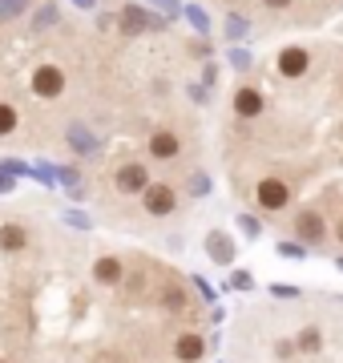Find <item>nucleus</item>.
<instances>
[{
    "label": "nucleus",
    "mask_w": 343,
    "mask_h": 363,
    "mask_svg": "<svg viewBox=\"0 0 343 363\" xmlns=\"http://www.w3.org/2000/svg\"><path fill=\"white\" fill-rule=\"evenodd\" d=\"M291 198H295V190H291V182L279 178V174H263L259 186H254V202H259V210H266V214H283V210L291 206Z\"/></svg>",
    "instance_id": "obj_1"
},
{
    "label": "nucleus",
    "mask_w": 343,
    "mask_h": 363,
    "mask_svg": "<svg viewBox=\"0 0 343 363\" xmlns=\"http://www.w3.org/2000/svg\"><path fill=\"white\" fill-rule=\"evenodd\" d=\"M295 238H299L307 250L323 247V242H327V218H323V210H319V206L295 210Z\"/></svg>",
    "instance_id": "obj_2"
},
{
    "label": "nucleus",
    "mask_w": 343,
    "mask_h": 363,
    "mask_svg": "<svg viewBox=\"0 0 343 363\" xmlns=\"http://www.w3.org/2000/svg\"><path fill=\"white\" fill-rule=\"evenodd\" d=\"M28 89H33V97H40V101H57V97L69 89L65 69L61 65H37L33 77H28Z\"/></svg>",
    "instance_id": "obj_3"
},
{
    "label": "nucleus",
    "mask_w": 343,
    "mask_h": 363,
    "mask_svg": "<svg viewBox=\"0 0 343 363\" xmlns=\"http://www.w3.org/2000/svg\"><path fill=\"white\" fill-rule=\"evenodd\" d=\"M137 198H142V210L150 218H170L174 210H178V190H174L170 182H150Z\"/></svg>",
    "instance_id": "obj_4"
},
{
    "label": "nucleus",
    "mask_w": 343,
    "mask_h": 363,
    "mask_svg": "<svg viewBox=\"0 0 343 363\" xmlns=\"http://www.w3.org/2000/svg\"><path fill=\"white\" fill-rule=\"evenodd\" d=\"M150 166H145V162H121L118 169H113V190H118V194H125V198H133V194H142L145 186H150Z\"/></svg>",
    "instance_id": "obj_5"
},
{
    "label": "nucleus",
    "mask_w": 343,
    "mask_h": 363,
    "mask_svg": "<svg viewBox=\"0 0 343 363\" xmlns=\"http://www.w3.org/2000/svg\"><path fill=\"white\" fill-rule=\"evenodd\" d=\"M202 247H206V259L214 262V267H235L238 259V242H235V234L230 230H210L206 238H202Z\"/></svg>",
    "instance_id": "obj_6"
},
{
    "label": "nucleus",
    "mask_w": 343,
    "mask_h": 363,
    "mask_svg": "<svg viewBox=\"0 0 343 363\" xmlns=\"http://www.w3.org/2000/svg\"><path fill=\"white\" fill-rule=\"evenodd\" d=\"M206 347L210 343H206L202 331H194V327L190 331H178L174 335V363H202L206 359Z\"/></svg>",
    "instance_id": "obj_7"
},
{
    "label": "nucleus",
    "mask_w": 343,
    "mask_h": 363,
    "mask_svg": "<svg viewBox=\"0 0 343 363\" xmlns=\"http://www.w3.org/2000/svg\"><path fill=\"white\" fill-rule=\"evenodd\" d=\"M275 69H279V77H307V69H311V52H307V45H287V49L275 57Z\"/></svg>",
    "instance_id": "obj_8"
},
{
    "label": "nucleus",
    "mask_w": 343,
    "mask_h": 363,
    "mask_svg": "<svg viewBox=\"0 0 343 363\" xmlns=\"http://www.w3.org/2000/svg\"><path fill=\"white\" fill-rule=\"evenodd\" d=\"M230 109H235L242 121H254V117H263V109H266L263 89H254V85H238V89H235V101H230Z\"/></svg>",
    "instance_id": "obj_9"
},
{
    "label": "nucleus",
    "mask_w": 343,
    "mask_h": 363,
    "mask_svg": "<svg viewBox=\"0 0 343 363\" xmlns=\"http://www.w3.org/2000/svg\"><path fill=\"white\" fill-rule=\"evenodd\" d=\"M118 25H121L125 37H137V33H145V28H162V21L158 16H150V9H142V4H125Z\"/></svg>",
    "instance_id": "obj_10"
},
{
    "label": "nucleus",
    "mask_w": 343,
    "mask_h": 363,
    "mask_svg": "<svg viewBox=\"0 0 343 363\" xmlns=\"http://www.w3.org/2000/svg\"><path fill=\"white\" fill-rule=\"evenodd\" d=\"M150 157H158V162H174V157L182 154V138L174 130H154L150 133V142H145Z\"/></svg>",
    "instance_id": "obj_11"
},
{
    "label": "nucleus",
    "mask_w": 343,
    "mask_h": 363,
    "mask_svg": "<svg viewBox=\"0 0 343 363\" xmlns=\"http://www.w3.org/2000/svg\"><path fill=\"white\" fill-rule=\"evenodd\" d=\"M93 283L97 286H121L125 283V262L118 255H101V259L93 262Z\"/></svg>",
    "instance_id": "obj_12"
},
{
    "label": "nucleus",
    "mask_w": 343,
    "mask_h": 363,
    "mask_svg": "<svg viewBox=\"0 0 343 363\" xmlns=\"http://www.w3.org/2000/svg\"><path fill=\"white\" fill-rule=\"evenodd\" d=\"M154 303H158L162 311L178 315V311H186V307H190V295H186L178 283H166V286H158V291H154Z\"/></svg>",
    "instance_id": "obj_13"
},
{
    "label": "nucleus",
    "mask_w": 343,
    "mask_h": 363,
    "mask_svg": "<svg viewBox=\"0 0 343 363\" xmlns=\"http://www.w3.org/2000/svg\"><path fill=\"white\" fill-rule=\"evenodd\" d=\"M28 247V230L21 222H0V250L4 255H21Z\"/></svg>",
    "instance_id": "obj_14"
},
{
    "label": "nucleus",
    "mask_w": 343,
    "mask_h": 363,
    "mask_svg": "<svg viewBox=\"0 0 343 363\" xmlns=\"http://www.w3.org/2000/svg\"><path fill=\"white\" fill-rule=\"evenodd\" d=\"M291 343H295V355H319L323 351V331L319 327H303V331L291 335Z\"/></svg>",
    "instance_id": "obj_15"
},
{
    "label": "nucleus",
    "mask_w": 343,
    "mask_h": 363,
    "mask_svg": "<svg viewBox=\"0 0 343 363\" xmlns=\"http://www.w3.org/2000/svg\"><path fill=\"white\" fill-rule=\"evenodd\" d=\"M226 291H238V295L254 291V274H251V271H238V267H230V271H226Z\"/></svg>",
    "instance_id": "obj_16"
},
{
    "label": "nucleus",
    "mask_w": 343,
    "mask_h": 363,
    "mask_svg": "<svg viewBox=\"0 0 343 363\" xmlns=\"http://www.w3.org/2000/svg\"><path fill=\"white\" fill-rule=\"evenodd\" d=\"M16 121H21L16 105H13V101H0V138H9V133L16 130Z\"/></svg>",
    "instance_id": "obj_17"
},
{
    "label": "nucleus",
    "mask_w": 343,
    "mask_h": 363,
    "mask_svg": "<svg viewBox=\"0 0 343 363\" xmlns=\"http://www.w3.org/2000/svg\"><path fill=\"white\" fill-rule=\"evenodd\" d=\"M33 9V0H0V25L4 21H16L21 13H28Z\"/></svg>",
    "instance_id": "obj_18"
},
{
    "label": "nucleus",
    "mask_w": 343,
    "mask_h": 363,
    "mask_svg": "<svg viewBox=\"0 0 343 363\" xmlns=\"http://www.w3.org/2000/svg\"><path fill=\"white\" fill-rule=\"evenodd\" d=\"M235 226H238V234H242V238H263V222L254 218V214H238Z\"/></svg>",
    "instance_id": "obj_19"
},
{
    "label": "nucleus",
    "mask_w": 343,
    "mask_h": 363,
    "mask_svg": "<svg viewBox=\"0 0 343 363\" xmlns=\"http://www.w3.org/2000/svg\"><path fill=\"white\" fill-rule=\"evenodd\" d=\"M275 255H279V259H295V262H299V259H307V247H303V242H291V238H283V242L275 247Z\"/></svg>",
    "instance_id": "obj_20"
},
{
    "label": "nucleus",
    "mask_w": 343,
    "mask_h": 363,
    "mask_svg": "<svg viewBox=\"0 0 343 363\" xmlns=\"http://www.w3.org/2000/svg\"><path fill=\"white\" fill-rule=\"evenodd\" d=\"M186 190H190L194 198H206V194H210V178H206V174H190Z\"/></svg>",
    "instance_id": "obj_21"
},
{
    "label": "nucleus",
    "mask_w": 343,
    "mask_h": 363,
    "mask_svg": "<svg viewBox=\"0 0 343 363\" xmlns=\"http://www.w3.org/2000/svg\"><path fill=\"white\" fill-rule=\"evenodd\" d=\"M182 13H186V21H190V25L198 28V33H206V28H210V21H206V13H202L198 4H186Z\"/></svg>",
    "instance_id": "obj_22"
},
{
    "label": "nucleus",
    "mask_w": 343,
    "mask_h": 363,
    "mask_svg": "<svg viewBox=\"0 0 343 363\" xmlns=\"http://www.w3.org/2000/svg\"><path fill=\"white\" fill-rule=\"evenodd\" d=\"M61 218H65V226H77V230H89L93 226V218L85 214V210H65Z\"/></svg>",
    "instance_id": "obj_23"
},
{
    "label": "nucleus",
    "mask_w": 343,
    "mask_h": 363,
    "mask_svg": "<svg viewBox=\"0 0 343 363\" xmlns=\"http://www.w3.org/2000/svg\"><path fill=\"white\" fill-rule=\"evenodd\" d=\"M190 286H194V291H198V298H202V303H214V298H218V291H214V286L206 283V279H202V274H194V279H190Z\"/></svg>",
    "instance_id": "obj_24"
},
{
    "label": "nucleus",
    "mask_w": 343,
    "mask_h": 363,
    "mask_svg": "<svg viewBox=\"0 0 343 363\" xmlns=\"http://www.w3.org/2000/svg\"><path fill=\"white\" fill-rule=\"evenodd\" d=\"M242 33H247V21H238V16H226V37L238 40Z\"/></svg>",
    "instance_id": "obj_25"
},
{
    "label": "nucleus",
    "mask_w": 343,
    "mask_h": 363,
    "mask_svg": "<svg viewBox=\"0 0 343 363\" xmlns=\"http://www.w3.org/2000/svg\"><path fill=\"white\" fill-rule=\"evenodd\" d=\"M271 295H275V298H299V286H291V283H275V286H271Z\"/></svg>",
    "instance_id": "obj_26"
},
{
    "label": "nucleus",
    "mask_w": 343,
    "mask_h": 363,
    "mask_svg": "<svg viewBox=\"0 0 343 363\" xmlns=\"http://www.w3.org/2000/svg\"><path fill=\"white\" fill-rule=\"evenodd\" d=\"M53 21H57V9H53V4H40V16L33 21V25L45 28V25H53Z\"/></svg>",
    "instance_id": "obj_27"
},
{
    "label": "nucleus",
    "mask_w": 343,
    "mask_h": 363,
    "mask_svg": "<svg viewBox=\"0 0 343 363\" xmlns=\"http://www.w3.org/2000/svg\"><path fill=\"white\" fill-rule=\"evenodd\" d=\"M291 355H295V343H291V339H279L275 343V359H291Z\"/></svg>",
    "instance_id": "obj_28"
},
{
    "label": "nucleus",
    "mask_w": 343,
    "mask_h": 363,
    "mask_svg": "<svg viewBox=\"0 0 343 363\" xmlns=\"http://www.w3.org/2000/svg\"><path fill=\"white\" fill-rule=\"evenodd\" d=\"M230 65H235V69H247V65H251V57H247L242 49H235V52H230Z\"/></svg>",
    "instance_id": "obj_29"
},
{
    "label": "nucleus",
    "mask_w": 343,
    "mask_h": 363,
    "mask_svg": "<svg viewBox=\"0 0 343 363\" xmlns=\"http://www.w3.org/2000/svg\"><path fill=\"white\" fill-rule=\"evenodd\" d=\"M291 4H295V0H263V9H271V13H283Z\"/></svg>",
    "instance_id": "obj_30"
},
{
    "label": "nucleus",
    "mask_w": 343,
    "mask_h": 363,
    "mask_svg": "<svg viewBox=\"0 0 343 363\" xmlns=\"http://www.w3.org/2000/svg\"><path fill=\"white\" fill-rule=\"evenodd\" d=\"M154 4H158V9H166V16L182 13V4H178V0H154Z\"/></svg>",
    "instance_id": "obj_31"
},
{
    "label": "nucleus",
    "mask_w": 343,
    "mask_h": 363,
    "mask_svg": "<svg viewBox=\"0 0 343 363\" xmlns=\"http://www.w3.org/2000/svg\"><path fill=\"white\" fill-rule=\"evenodd\" d=\"M13 186H16V178H9V174H0V194H13Z\"/></svg>",
    "instance_id": "obj_32"
},
{
    "label": "nucleus",
    "mask_w": 343,
    "mask_h": 363,
    "mask_svg": "<svg viewBox=\"0 0 343 363\" xmlns=\"http://www.w3.org/2000/svg\"><path fill=\"white\" fill-rule=\"evenodd\" d=\"M331 234H335V242H339V247H343V218L335 222V230H331Z\"/></svg>",
    "instance_id": "obj_33"
},
{
    "label": "nucleus",
    "mask_w": 343,
    "mask_h": 363,
    "mask_svg": "<svg viewBox=\"0 0 343 363\" xmlns=\"http://www.w3.org/2000/svg\"><path fill=\"white\" fill-rule=\"evenodd\" d=\"M73 4H77V9H93V0H73Z\"/></svg>",
    "instance_id": "obj_34"
},
{
    "label": "nucleus",
    "mask_w": 343,
    "mask_h": 363,
    "mask_svg": "<svg viewBox=\"0 0 343 363\" xmlns=\"http://www.w3.org/2000/svg\"><path fill=\"white\" fill-rule=\"evenodd\" d=\"M335 267H339V271H343V255H339V259H335Z\"/></svg>",
    "instance_id": "obj_35"
},
{
    "label": "nucleus",
    "mask_w": 343,
    "mask_h": 363,
    "mask_svg": "<svg viewBox=\"0 0 343 363\" xmlns=\"http://www.w3.org/2000/svg\"><path fill=\"white\" fill-rule=\"evenodd\" d=\"M223 4H238V0H223Z\"/></svg>",
    "instance_id": "obj_36"
},
{
    "label": "nucleus",
    "mask_w": 343,
    "mask_h": 363,
    "mask_svg": "<svg viewBox=\"0 0 343 363\" xmlns=\"http://www.w3.org/2000/svg\"><path fill=\"white\" fill-rule=\"evenodd\" d=\"M0 363H9V359H0Z\"/></svg>",
    "instance_id": "obj_37"
}]
</instances>
